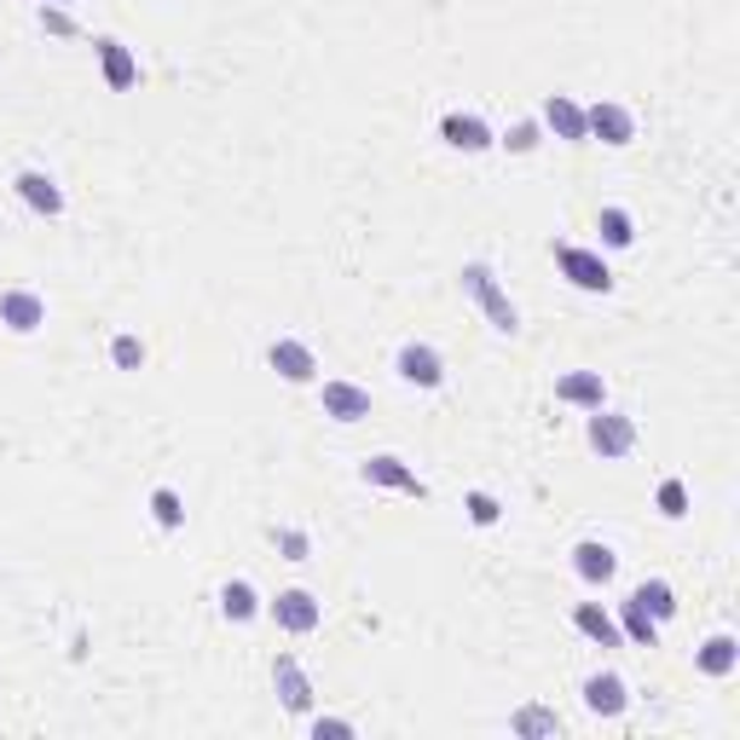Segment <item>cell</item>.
Masks as SVG:
<instances>
[{
	"label": "cell",
	"mask_w": 740,
	"mask_h": 740,
	"mask_svg": "<svg viewBox=\"0 0 740 740\" xmlns=\"http://www.w3.org/2000/svg\"><path fill=\"white\" fill-rule=\"evenodd\" d=\"M463 295H475V302H481V313L492 318V330H503V336L521 330V313H515L510 295H503V284H497V273H492L486 260H468L463 266Z\"/></svg>",
	"instance_id": "cell-1"
},
{
	"label": "cell",
	"mask_w": 740,
	"mask_h": 740,
	"mask_svg": "<svg viewBox=\"0 0 740 740\" xmlns=\"http://www.w3.org/2000/svg\"><path fill=\"white\" fill-rule=\"evenodd\" d=\"M584 440H590V452H596V457H631L637 452V423L625 417V411L596 405V411H590Z\"/></svg>",
	"instance_id": "cell-2"
},
{
	"label": "cell",
	"mask_w": 740,
	"mask_h": 740,
	"mask_svg": "<svg viewBox=\"0 0 740 740\" xmlns=\"http://www.w3.org/2000/svg\"><path fill=\"white\" fill-rule=\"evenodd\" d=\"M555 266H561V278H568L573 289H584V295H608V289H613V273H608V260H602L596 249L555 244Z\"/></svg>",
	"instance_id": "cell-3"
},
{
	"label": "cell",
	"mask_w": 740,
	"mask_h": 740,
	"mask_svg": "<svg viewBox=\"0 0 740 740\" xmlns=\"http://www.w3.org/2000/svg\"><path fill=\"white\" fill-rule=\"evenodd\" d=\"M266 613H273V619H278V631H289V637L318 631V619H324V608H318L313 590H278V596L266 602Z\"/></svg>",
	"instance_id": "cell-4"
},
{
	"label": "cell",
	"mask_w": 740,
	"mask_h": 740,
	"mask_svg": "<svg viewBox=\"0 0 740 740\" xmlns=\"http://www.w3.org/2000/svg\"><path fill=\"white\" fill-rule=\"evenodd\" d=\"M394 371H399V382H411V388H440V382H446V359H440L428 342H405Z\"/></svg>",
	"instance_id": "cell-5"
},
{
	"label": "cell",
	"mask_w": 740,
	"mask_h": 740,
	"mask_svg": "<svg viewBox=\"0 0 740 740\" xmlns=\"http://www.w3.org/2000/svg\"><path fill=\"white\" fill-rule=\"evenodd\" d=\"M0 324H7L12 336H36L47 324V302L36 289H0Z\"/></svg>",
	"instance_id": "cell-6"
},
{
	"label": "cell",
	"mask_w": 740,
	"mask_h": 740,
	"mask_svg": "<svg viewBox=\"0 0 740 740\" xmlns=\"http://www.w3.org/2000/svg\"><path fill=\"white\" fill-rule=\"evenodd\" d=\"M584 134L619 151V145H631V139H637V122H631V110H625V105H590V110H584Z\"/></svg>",
	"instance_id": "cell-7"
},
{
	"label": "cell",
	"mask_w": 740,
	"mask_h": 740,
	"mask_svg": "<svg viewBox=\"0 0 740 740\" xmlns=\"http://www.w3.org/2000/svg\"><path fill=\"white\" fill-rule=\"evenodd\" d=\"M359 475H365V486H388V492H411V497H428V486L417 481V468H405L399 457H365L359 463Z\"/></svg>",
	"instance_id": "cell-8"
},
{
	"label": "cell",
	"mask_w": 740,
	"mask_h": 740,
	"mask_svg": "<svg viewBox=\"0 0 740 740\" xmlns=\"http://www.w3.org/2000/svg\"><path fill=\"white\" fill-rule=\"evenodd\" d=\"M93 52H99V70H105V87H110V93H128V87L139 81V58H134L122 41H116V36H99Z\"/></svg>",
	"instance_id": "cell-9"
},
{
	"label": "cell",
	"mask_w": 740,
	"mask_h": 740,
	"mask_svg": "<svg viewBox=\"0 0 740 740\" xmlns=\"http://www.w3.org/2000/svg\"><path fill=\"white\" fill-rule=\"evenodd\" d=\"M12 186H18V197H23L36 215H47V220H58V215H65V191H58V180H52V174H41V168H23Z\"/></svg>",
	"instance_id": "cell-10"
},
{
	"label": "cell",
	"mask_w": 740,
	"mask_h": 740,
	"mask_svg": "<svg viewBox=\"0 0 740 740\" xmlns=\"http://www.w3.org/2000/svg\"><path fill=\"white\" fill-rule=\"evenodd\" d=\"M539 128H550L555 139H568V145H584L590 134H584V105L579 99H568V93H550L544 99V122Z\"/></svg>",
	"instance_id": "cell-11"
},
{
	"label": "cell",
	"mask_w": 740,
	"mask_h": 740,
	"mask_svg": "<svg viewBox=\"0 0 740 740\" xmlns=\"http://www.w3.org/2000/svg\"><path fill=\"white\" fill-rule=\"evenodd\" d=\"M440 139H446L452 151H486V145H497V139H492V128L481 122V116H468V110L440 116Z\"/></svg>",
	"instance_id": "cell-12"
},
{
	"label": "cell",
	"mask_w": 740,
	"mask_h": 740,
	"mask_svg": "<svg viewBox=\"0 0 740 740\" xmlns=\"http://www.w3.org/2000/svg\"><path fill=\"white\" fill-rule=\"evenodd\" d=\"M266 365H273L284 382H313L318 376V359H313V347L307 342H273V347H266Z\"/></svg>",
	"instance_id": "cell-13"
},
{
	"label": "cell",
	"mask_w": 740,
	"mask_h": 740,
	"mask_svg": "<svg viewBox=\"0 0 740 740\" xmlns=\"http://www.w3.org/2000/svg\"><path fill=\"white\" fill-rule=\"evenodd\" d=\"M324 417L336 423H365L371 417V394L359 382H324Z\"/></svg>",
	"instance_id": "cell-14"
},
{
	"label": "cell",
	"mask_w": 740,
	"mask_h": 740,
	"mask_svg": "<svg viewBox=\"0 0 740 740\" xmlns=\"http://www.w3.org/2000/svg\"><path fill=\"white\" fill-rule=\"evenodd\" d=\"M273 689L284 700V712H313V683H307V671L295 665L289 654H278V665H273Z\"/></svg>",
	"instance_id": "cell-15"
},
{
	"label": "cell",
	"mask_w": 740,
	"mask_h": 740,
	"mask_svg": "<svg viewBox=\"0 0 740 740\" xmlns=\"http://www.w3.org/2000/svg\"><path fill=\"white\" fill-rule=\"evenodd\" d=\"M555 399L596 411V405H608V382H602V371H568V376L555 382Z\"/></svg>",
	"instance_id": "cell-16"
},
{
	"label": "cell",
	"mask_w": 740,
	"mask_h": 740,
	"mask_svg": "<svg viewBox=\"0 0 740 740\" xmlns=\"http://www.w3.org/2000/svg\"><path fill=\"white\" fill-rule=\"evenodd\" d=\"M584 706L596 718H619L631 706V694H625V683H619L613 671H596V677H584Z\"/></svg>",
	"instance_id": "cell-17"
},
{
	"label": "cell",
	"mask_w": 740,
	"mask_h": 740,
	"mask_svg": "<svg viewBox=\"0 0 740 740\" xmlns=\"http://www.w3.org/2000/svg\"><path fill=\"white\" fill-rule=\"evenodd\" d=\"M573 573H579L584 584H608V579L619 573V555H613L602 539H584V544L573 550Z\"/></svg>",
	"instance_id": "cell-18"
},
{
	"label": "cell",
	"mask_w": 740,
	"mask_h": 740,
	"mask_svg": "<svg viewBox=\"0 0 740 740\" xmlns=\"http://www.w3.org/2000/svg\"><path fill=\"white\" fill-rule=\"evenodd\" d=\"M573 625H579L590 642H596V648H619V642H625L619 619H613V613H602L596 602H579V608H573Z\"/></svg>",
	"instance_id": "cell-19"
},
{
	"label": "cell",
	"mask_w": 740,
	"mask_h": 740,
	"mask_svg": "<svg viewBox=\"0 0 740 740\" xmlns=\"http://www.w3.org/2000/svg\"><path fill=\"white\" fill-rule=\"evenodd\" d=\"M619 631H625L637 648H660V619L648 613L637 596H625V608H619Z\"/></svg>",
	"instance_id": "cell-20"
},
{
	"label": "cell",
	"mask_w": 740,
	"mask_h": 740,
	"mask_svg": "<svg viewBox=\"0 0 740 740\" xmlns=\"http://www.w3.org/2000/svg\"><path fill=\"white\" fill-rule=\"evenodd\" d=\"M694 665H700L706 677H729V671L740 665V642H734V637H712V642L694 654Z\"/></svg>",
	"instance_id": "cell-21"
},
{
	"label": "cell",
	"mask_w": 740,
	"mask_h": 740,
	"mask_svg": "<svg viewBox=\"0 0 740 740\" xmlns=\"http://www.w3.org/2000/svg\"><path fill=\"white\" fill-rule=\"evenodd\" d=\"M220 613L231 619V625H249V619L260 613V596H255V584H244V579H231V584L220 590Z\"/></svg>",
	"instance_id": "cell-22"
},
{
	"label": "cell",
	"mask_w": 740,
	"mask_h": 740,
	"mask_svg": "<svg viewBox=\"0 0 740 740\" xmlns=\"http://www.w3.org/2000/svg\"><path fill=\"white\" fill-rule=\"evenodd\" d=\"M596 231H602V244H608V249H631V244H637V220H631L625 209H613V203L596 215Z\"/></svg>",
	"instance_id": "cell-23"
},
{
	"label": "cell",
	"mask_w": 740,
	"mask_h": 740,
	"mask_svg": "<svg viewBox=\"0 0 740 740\" xmlns=\"http://www.w3.org/2000/svg\"><path fill=\"white\" fill-rule=\"evenodd\" d=\"M631 596H637V602H642L648 613H654V619H660V625H665V619L677 613V590H671L665 579H642V584L631 590Z\"/></svg>",
	"instance_id": "cell-24"
},
{
	"label": "cell",
	"mask_w": 740,
	"mask_h": 740,
	"mask_svg": "<svg viewBox=\"0 0 740 740\" xmlns=\"http://www.w3.org/2000/svg\"><path fill=\"white\" fill-rule=\"evenodd\" d=\"M151 521L168 526V532H180V526H186V497L174 492V486H157V492H151Z\"/></svg>",
	"instance_id": "cell-25"
},
{
	"label": "cell",
	"mask_w": 740,
	"mask_h": 740,
	"mask_svg": "<svg viewBox=\"0 0 740 740\" xmlns=\"http://www.w3.org/2000/svg\"><path fill=\"white\" fill-rule=\"evenodd\" d=\"M654 503H660L665 521H683V515H689V486H683V481H660Z\"/></svg>",
	"instance_id": "cell-26"
},
{
	"label": "cell",
	"mask_w": 740,
	"mask_h": 740,
	"mask_svg": "<svg viewBox=\"0 0 740 740\" xmlns=\"http://www.w3.org/2000/svg\"><path fill=\"white\" fill-rule=\"evenodd\" d=\"M110 365L116 371H145V342L139 336H116L110 342Z\"/></svg>",
	"instance_id": "cell-27"
},
{
	"label": "cell",
	"mask_w": 740,
	"mask_h": 740,
	"mask_svg": "<svg viewBox=\"0 0 740 740\" xmlns=\"http://www.w3.org/2000/svg\"><path fill=\"white\" fill-rule=\"evenodd\" d=\"M463 510H468V521H475V526H497V521H503V503H497L492 492H468Z\"/></svg>",
	"instance_id": "cell-28"
},
{
	"label": "cell",
	"mask_w": 740,
	"mask_h": 740,
	"mask_svg": "<svg viewBox=\"0 0 740 740\" xmlns=\"http://www.w3.org/2000/svg\"><path fill=\"white\" fill-rule=\"evenodd\" d=\"M555 712H544V706H526V712H515V734H555Z\"/></svg>",
	"instance_id": "cell-29"
},
{
	"label": "cell",
	"mask_w": 740,
	"mask_h": 740,
	"mask_svg": "<svg viewBox=\"0 0 740 740\" xmlns=\"http://www.w3.org/2000/svg\"><path fill=\"white\" fill-rule=\"evenodd\" d=\"M273 544L284 550V561H307V555H313V544H307V532H302V526H278V532H273Z\"/></svg>",
	"instance_id": "cell-30"
},
{
	"label": "cell",
	"mask_w": 740,
	"mask_h": 740,
	"mask_svg": "<svg viewBox=\"0 0 740 740\" xmlns=\"http://www.w3.org/2000/svg\"><path fill=\"white\" fill-rule=\"evenodd\" d=\"M503 145H510L515 157H526V151H539V122H515L510 134H503Z\"/></svg>",
	"instance_id": "cell-31"
},
{
	"label": "cell",
	"mask_w": 740,
	"mask_h": 740,
	"mask_svg": "<svg viewBox=\"0 0 740 740\" xmlns=\"http://www.w3.org/2000/svg\"><path fill=\"white\" fill-rule=\"evenodd\" d=\"M41 29H52V36H76V23H70V12H65V7H52V0H47V7H41Z\"/></svg>",
	"instance_id": "cell-32"
},
{
	"label": "cell",
	"mask_w": 740,
	"mask_h": 740,
	"mask_svg": "<svg viewBox=\"0 0 740 740\" xmlns=\"http://www.w3.org/2000/svg\"><path fill=\"white\" fill-rule=\"evenodd\" d=\"M313 734H318V740H324V734H353V723H342V718H318Z\"/></svg>",
	"instance_id": "cell-33"
},
{
	"label": "cell",
	"mask_w": 740,
	"mask_h": 740,
	"mask_svg": "<svg viewBox=\"0 0 740 740\" xmlns=\"http://www.w3.org/2000/svg\"><path fill=\"white\" fill-rule=\"evenodd\" d=\"M52 7H70V0H52Z\"/></svg>",
	"instance_id": "cell-34"
}]
</instances>
